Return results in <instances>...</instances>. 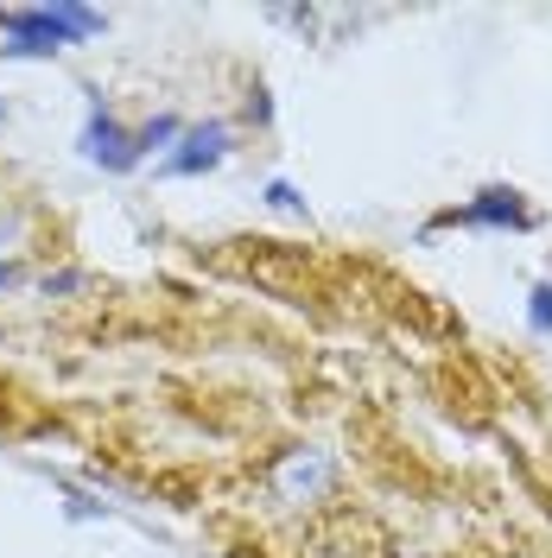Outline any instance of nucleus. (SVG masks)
<instances>
[{
	"label": "nucleus",
	"instance_id": "obj_1",
	"mask_svg": "<svg viewBox=\"0 0 552 558\" xmlns=\"http://www.w3.org/2000/svg\"><path fill=\"white\" fill-rule=\"evenodd\" d=\"M0 33H7V51L13 58H45V51H64L76 38L103 33V13L96 7H13V13H0Z\"/></svg>",
	"mask_w": 552,
	"mask_h": 558
},
{
	"label": "nucleus",
	"instance_id": "obj_2",
	"mask_svg": "<svg viewBox=\"0 0 552 558\" xmlns=\"http://www.w3.org/2000/svg\"><path fill=\"white\" fill-rule=\"evenodd\" d=\"M445 222H470V229H515V235L540 229V216L520 204V191H508V184H489V191H477L464 209H451Z\"/></svg>",
	"mask_w": 552,
	"mask_h": 558
},
{
	"label": "nucleus",
	"instance_id": "obj_3",
	"mask_svg": "<svg viewBox=\"0 0 552 558\" xmlns=\"http://www.w3.org/2000/svg\"><path fill=\"white\" fill-rule=\"evenodd\" d=\"M83 153L96 159V166H108V172H134L140 159V134H128L115 114H89V128H83Z\"/></svg>",
	"mask_w": 552,
	"mask_h": 558
},
{
	"label": "nucleus",
	"instance_id": "obj_4",
	"mask_svg": "<svg viewBox=\"0 0 552 558\" xmlns=\"http://www.w3.org/2000/svg\"><path fill=\"white\" fill-rule=\"evenodd\" d=\"M178 140H184V146L166 159V172L172 178L209 172V166H223V153H229V128H223V121H209V128H184Z\"/></svg>",
	"mask_w": 552,
	"mask_h": 558
},
{
	"label": "nucleus",
	"instance_id": "obj_5",
	"mask_svg": "<svg viewBox=\"0 0 552 558\" xmlns=\"http://www.w3.org/2000/svg\"><path fill=\"white\" fill-rule=\"evenodd\" d=\"M527 330H533V337H552V279H540V286L527 292Z\"/></svg>",
	"mask_w": 552,
	"mask_h": 558
}]
</instances>
